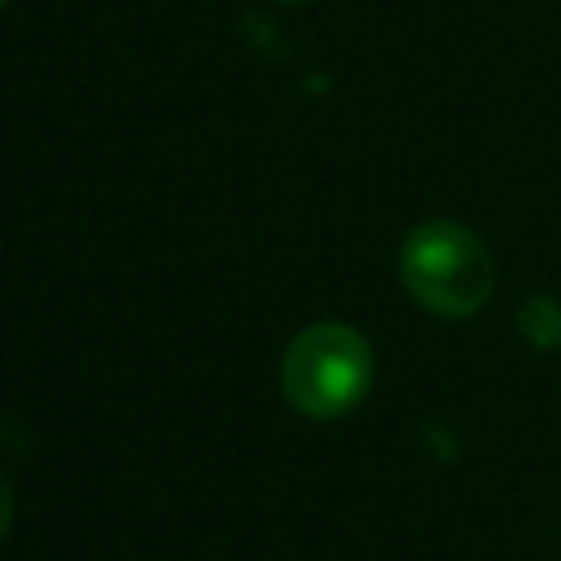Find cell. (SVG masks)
Returning <instances> with one entry per match:
<instances>
[{
	"instance_id": "1",
	"label": "cell",
	"mask_w": 561,
	"mask_h": 561,
	"mask_svg": "<svg viewBox=\"0 0 561 561\" xmlns=\"http://www.w3.org/2000/svg\"><path fill=\"white\" fill-rule=\"evenodd\" d=\"M399 276L416 307L443 320H465L486 307L495 289V259L473 228L430 219L403 237Z\"/></svg>"
},
{
	"instance_id": "2",
	"label": "cell",
	"mask_w": 561,
	"mask_h": 561,
	"mask_svg": "<svg viewBox=\"0 0 561 561\" xmlns=\"http://www.w3.org/2000/svg\"><path fill=\"white\" fill-rule=\"evenodd\" d=\"M373 386V346L355 324L316 320L307 324L280 359V390L294 412L311 421H337Z\"/></svg>"
},
{
	"instance_id": "3",
	"label": "cell",
	"mask_w": 561,
	"mask_h": 561,
	"mask_svg": "<svg viewBox=\"0 0 561 561\" xmlns=\"http://www.w3.org/2000/svg\"><path fill=\"white\" fill-rule=\"evenodd\" d=\"M517 324H522V333L535 342V346H543V351H552V346H561V307L552 302V298H526L522 302V311H517Z\"/></svg>"
},
{
	"instance_id": "4",
	"label": "cell",
	"mask_w": 561,
	"mask_h": 561,
	"mask_svg": "<svg viewBox=\"0 0 561 561\" xmlns=\"http://www.w3.org/2000/svg\"><path fill=\"white\" fill-rule=\"evenodd\" d=\"M9 522H13V486H9V478L0 473V539L9 535Z\"/></svg>"
},
{
	"instance_id": "5",
	"label": "cell",
	"mask_w": 561,
	"mask_h": 561,
	"mask_svg": "<svg viewBox=\"0 0 561 561\" xmlns=\"http://www.w3.org/2000/svg\"><path fill=\"white\" fill-rule=\"evenodd\" d=\"M280 4H311V0H280Z\"/></svg>"
},
{
	"instance_id": "6",
	"label": "cell",
	"mask_w": 561,
	"mask_h": 561,
	"mask_svg": "<svg viewBox=\"0 0 561 561\" xmlns=\"http://www.w3.org/2000/svg\"><path fill=\"white\" fill-rule=\"evenodd\" d=\"M0 4H4V0H0Z\"/></svg>"
}]
</instances>
